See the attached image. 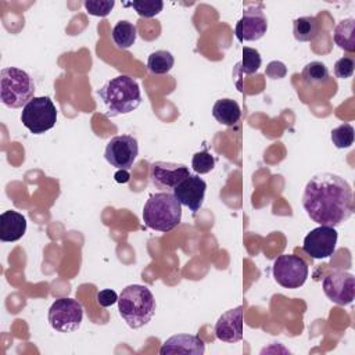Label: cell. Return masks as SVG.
Wrapping results in <instances>:
<instances>
[{
	"label": "cell",
	"mask_w": 355,
	"mask_h": 355,
	"mask_svg": "<svg viewBox=\"0 0 355 355\" xmlns=\"http://www.w3.org/2000/svg\"><path fill=\"white\" fill-rule=\"evenodd\" d=\"M330 139L336 148H348L354 143V128L351 123H341L331 130Z\"/></svg>",
	"instance_id": "cell-26"
},
{
	"label": "cell",
	"mask_w": 355,
	"mask_h": 355,
	"mask_svg": "<svg viewBox=\"0 0 355 355\" xmlns=\"http://www.w3.org/2000/svg\"><path fill=\"white\" fill-rule=\"evenodd\" d=\"M205 190L207 183L200 176L190 173L173 189L172 193L180 205L187 207L193 214H196L202 207Z\"/></svg>",
	"instance_id": "cell-14"
},
{
	"label": "cell",
	"mask_w": 355,
	"mask_h": 355,
	"mask_svg": "<svg viewBox=\"0 0 355 355\" xmlns=\"http://www.w3.org/2000/svg\"><path fill=\"white\" fill-rule=\"evenodd\" d=\"M97 93L105 107L107 116L129 114L141 103L139 83L128 75H119L110 79L97 90Z\"/></svg>",
	"instance_id": "cell-2"
},
{
	"label": "cell",
	"mask_w": 355,
	"mask_h": 355,
	"mask_svg": "<svg viewBox=\"0 0 355 355\" xmlns=\"http://www.w3.org/2000/svg\"><path fill=\"white\" fill-rule=\"evenodd\" d=\"M324 295L337 305H349L355 295V277L349 272L334 270L322 283Z\"/></svg>",
	"instance_id": "cell-11"
},
{
	"label": "cell",
	"mask_w": 355,
	"mask_h": 355,
	"mask_svg": "<svg viewBox=\"0 0 355 355\" xmlns=\"http://www.w3.org/2000/svg\"><path fill=\"white\" fill-rule=\"evenodd\" d=\"M319 33V22L315 17L306 15L294 19L293 35L298 42H311Z\"/></svg>",
	"instance_id": "cell-20"
},
{
	"label": "cell",
	"mask_w": 355,
	"mask_h": 355,
	"mask_svg": "<svg viewBox=\"0 0 355 355\" xmlns=\"http://www.w3.org/2000/svg\"><path fill=\"white\" fill-rule=\"evenodd\" d=\"M35 83L28 72L15 67L0 71V100L8 108H24L35 96Z\"/></svg>",
	"instance_id": "cell-5"
},
{
	"label": "cell",
	"mask_w": 355,
	"mask_h": 355,
	"mask_svg": "<svg viewBox=\"0 0 355 355\" xmlns=\"http://www.w3.org/2000/svg\"><path fill=\"white\" fill-rule=\"evenodd\" d=\"M190 175L189 168L183 164L155 161L150 164V180L153 186L162 191H169Z\"/></svg>",
	"instance_id": "cell-13"
},
{
	"label": "cell",
	"mask_w": 355,
	"mask_h": 355,
	"mask_svg": "<svg viewBox=\"0 0 355 355\" xmlns=\"http://www.w3.org/2000/svg\"><path fill=\"white\" fill-rule=\"evenodd\" d=\"M337 230L331 226H318L312 229L304 239L302 250L313 259L330 258L337 244Z\"/></svg>",
	"instance_id": "cell-12"
},
{
	"label": "cell",
	"mask_w": 355,
	"mask_h": 355,
	"mask_svg": "<svg viewBox=\"0 0 355 355\" xmlns=\"http://www.w3.org/2000/svg\"><path fill=\"white\" fill-rule=\"evenodd\" d=\"M215 336L225 343H237L243 338V306L239 305L222 313L215 323Z\"/></svg>",
	"instance_id": "cell-15"
},
{
	"label": "cell",
	"mask_w": 355,
	"mask_h": 355,
	"mask_svg": "<svg viewBox=\"0 0 355 355\" xmlns=\"http://www.w3.org/2000/svg\"><path fill=\"white\" fill-rule=\"evenodd\" d=\"M262 4H250L243 11V17L237 21L234 35L240 43L259 40L268 31V19L262 10Z\"/></svg>",
	"instance_id": "cell-10"
},
{
	"label": "cell",
	"mask_w": 355,
	"mask_h": 355,
	"mask_svg": "<svg viewBox=\"0 0 355 355\" xmlns=\"http://www.w3.org/2000/svg\"><path fill=\"white\" fill-rule=\"evenodd\" d=\"M301 204L316 223L337 227L354 212V196L349 183L330 172L313 175L305 184Z\"/></svg>",
	"instance_id": "cell-1"
},
{
	"label": "cell",
	"mask_w": 355,
	"mask_h": 355,
	"mask_svg": "<svg viewBox=\"0 0 355 355\" xmlns=\"http://www.w3.org/2000/svg\"><path fill=\"white\" fill-rule=\"evenodd\" d=\"M118 294L114 291V290H110V288H105V290H101L97 293V304L103 308H107V306H111L112 304L118 302Z\"/></svg>",
	"instance_id": "cell-30"
},
{
	"label": "cell",
	"mask_w": 355,
	"mask_h": 355,
	"mask_svg": "<svg viewBox=\"0 0 355 355\" xmlns=\"http://www.w3.org/2000/svg\"><path fill=\"white\" fill-rule=\"evenodd\" d=\"M26 232V219L22 214L8 209L0 215V240L4 243H12Z\"/></svg>",
	"instance_id": "cell-17"
},
{
	"label": "cell",
	"mask_w": 355,
	"mask_h": 355,
	"mask_svg": "<svg viewBox=\"0 0 355 355\" xmlns=\"http://www.w3.org/2000/svg\"><path fill=\"white\" fill-rule=\"evenodd\" d=\"M155 306L151 290L143 284H129L118 297L119 315L130 329L147 324L155 313Z\"/></svg>",
	"instance_id": "cell-3"
},
{
	"label": "cell",
	"mask_w": 355,
	"mask_h": 355,
	"mask_svg": "<svg viewBox=\"0 0 355 355\" xmlns=\"http://www.w3.org/2000/svg\"><path fill=\"white\" fill-rule=\"evenodd\" d=\"M333 39L340 49L348 53H354L355 51V19L354 18L341 19L334 28Z\"/></svg>",
	"instance_id": "cell-19"
},
{
	"label": "cell",
	"mask_w": 355,
	"mask_h": 355,
	"mask_svg": "<svg viewBox=\"0 0 355 355\" xmlns=\"http://www.w3.org/2000/svg\"><path fill=\"white\" fill-rule=\"evenodd\" d=\"M22 125L33 135L50 130L57 122V110L50 97H33L21 112Z\"/></svg>",
	"instance_id": "cell-6"
},
{
	"label": "cell",
	"mask_w": 355,
	"mask_h": 355,
	"mask_svg": "<svg viewBox=\"0 0 355 355\" xmlns=\"http://www.w3.org/2000/svg\"><path fill=\"white\" fill-rule=\"evenodd\" d=\"M86 11L94 17H107L115 6L114 0H86L83 3Z\"/></svg>",
	"instance_id": "cell-28"
},
{
	"label": "cell",
	"mask_w": 355,
	"mask_h": 355,
	"mask_svg": "<svg viewBox=\"0 0 355 355\" xmlns=\"http://www.w3.org/2000/svg\"><path fill=\"white\" fill-rule=\"evenodd\" d=\"M123 7H132L140 17L153 18L162 11L164 3L161 0H133L125 1Z\"/></svg>",
	"instance_id": "cell-24"
},
{
	"label": "cell",
	"mask_w": 355,
	"mask_h": 355,
	"mask_svg": "<svg viewBox=\"0 0 355 355\" xmlns=\"http://www.w3.org/2000/svg\"><path fill=\"white\" fill-rule=\"evenodd\" d=\"M355 69V60L351 55H344L338 58L334 64V75L340 79H347L352 76Z\"/></svg>",
	"instance_id": "cell-29"
},
{
	"label": "cell",
	"mask_w": 355,
	"mask_h": 355,
	"mask_svg": "<svg viewBox=\"0 0 355 355\" xmlns=\"http://www.w3.org/2000/svg\"><path fill=\"white\" fill-rule=\"evenodd\" d=\"M182 219V205L169 191L155 193L148 197L143 208V222L157 232L173 230Z\"/></svg>",
	"instance_id": "cell-4"
},
{
	"label": "cell",
	"mask_w": 355,
	"mask_h": 355,
	"mask_svg": "<svg viewBox=\"0 0 355 355\" xmlns=\"http://www.w3.org/2000/svg\"><path fill=\"white\" fill-rule=\"evenodd\" d=\"M272 275L284 288H300L308 277V263L297 255H279L272 265Z\"/></svg>",
	"instance_id": "cell-8"
},
{
	"label": "cell",
	"mask_w": 355,
	"mask_h": 355,
	"mask_svg": "<svg viewBox=\"0 0 355 355\" xmlns=\"http://www.w3.org/2000/svg\"><path fill=\"white\" fill-rule=\"evenodd\" d=\"M286 72H287L286 65L280 61H272L266 67V75L272 79H282L286 75Z\"/></svg>",
	"instance_id": "cell-31"
},
{
	"label": "cell",
	"mask_w": 355,
	"mask_h": 355,
	"mask_svg": "<svg viewBox=\"0 0 355 355\" xmlns=\"http://www.w3.org/2000/svg\"><path fill=\"white\" fill-rule=\"evenodd\" d=\"M212 116L222 125L234 126L241 116L240 105L232 98H219L212 107Z\"/></svg>",
	"instance_id": "cell-18"
},
{
	"label": "cell",
	"mask_w": 355,
	"mask_h": 355,
	"mask_svg": "<svg viewBox=\"0 0 355 355\" xmlns=\"http://www.w3.org/2000/svg\"><path fill=\"white\" fill-rule=\"evenodd\" d=\"M301 76L306 85L318 86L329 80V69L322 61H311L304 67Z\"/></svg>",
	"instance_id": "cell-23"
},
{
	"label": "cell",
	"mask_w": 355,
	"mask_h": 355,
	"mask_svg": "<svg viewBox=\"0 0 355 355\" xmlns=\"http://www.w3.org/2000/svg\"><path fill=\"white\" fill-rule=\"evenodd\" d=\"M112 40L119 49H129L135 44L137 31L136 26L129 21H118L112 28Z\"/></svg>",
	"instance_id": "cell-21"
},
{
	"label": "cell",
	"mask_w": 355,
	"mask_h": 355,
	"mask_svg": "<svg viewBox=\"0 0 355 355\" xmlns=\"http://www.w3.org/2000/svg\"><path fill=\"white\" fill-rule=\"evenodd\" d=\"M175 64L173 55L166 50H155L147 58V68L154 75L168 73Z\"/></svg>",
	"instance_id": "cell-22"
},
{
	"label": "cell",
	"mask_w": 355,
	"mask_h": 355,
	"mask_svg": "<svg viewBox=\"0 0 355 355\" xmlns=\"http://www.w3.org/2000/svg\"><path fill=\"white\" fill-rule=\"evenodd\" d=\"M114 179L116 183H128L130 180V173L128 169H118L114 175Z\"/></svg>",
	"instance_id": "cell-32"
},
{
	"label": "cell",
	"mask_w": 355,
	"mask_h": 355,
	"mask_svg": "<svg viewBox=\"0 0 355 355\" xmlns=\"http://www.w3.org/2000/svg\"><path fill=\"white\" fill-rule=\"evenodd\" d=\"M191 166H193L194 172H197L200 175L208 173L215 166V158H214V155L208 150L198 151L191 158Z\"/></svg>",
	"instance_id": "cell-27"
},
{
	"label": "cell",
	"mask_w": 355,
	"mask_h": 355,
	"mask_svg": "<svg viewBox=\"0 0 355 355\" xmlns=\"http://www.w3.org/2000/svg\"><path fill=\"white\" fill-rule=\"evenodd\" d=\"M50 326L61 333H71L80 327L83 306L78 300L62 297L55 300L47 315Z\"/></svg>",
	"instance_id": "cell-7"
},
{
	"label": "cell",
	"mask_w": 355,
	"mask_h": 355,
	"mask_svg": "<svg viewBox=\"0 0 355 355\" xmlns=\"http://www.w3.org/2000/svg\"><path fill=\"white\" fill-rule=\"evenodd\" d=\"M262 64V58L259 55V51L252 49V47H243V58H241V62L237 64L236 67L240 69L241 73H245V75H251V73H255L259 67Z\"/></svg>",
	"instance_id": "cell-25"
},
{
	"label": "cell",
	"mask_w": 355,
	"mask_h": 355,
	"mask_svg": "<svg viewBox=\"0 0 355 355\" xmlns=\"http://www.w3.org/2000/svg\"><path fill=\"white\" fill-rule=\"evenodd\" d=\"M205 344L198 336L193 334H175L164 341L159 348L161 355L184 354V355H202Z\"/></svg>",
	"instance_id": "cell-16"
},
{
	"label": "cell",
	"mask_w": 355,
	"mask_h": 355,
	"mask_svg": "<svg viewBox=\"0 0 355 355\" xmlns=\"http://www.w3.org/2000/svg\"><path fill=\"white\" fill-rule=\"evenodd\" d=\"M139 155V144L136 137L130 135H119L111 137L105 146L104 158L118 169H130Z\"/></svg>",
	"instance_id": "cell-9"
}]
</instances>
